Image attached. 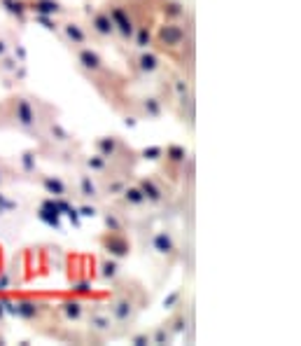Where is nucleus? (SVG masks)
Segmentation results:
<instances>
[{"instance_id": "1", "label": "nucleus", "mask_w": 301, "mask_h": 346, "mask_svg": "<svg viewBox=\"0 0 301 346\" xmlns=\"http://www.w3.org/2000/svg\"><path fill=\"white\" fill-rule=\"evenodd\" d=\"M72 54V66L82 78L89 82L94 89L98 91V96L115 110L119 98L126 94L128 89V75L119 73L117 68H112L105 61V56L98 52L94 45L89 47L70 49Z\"/></svg>"}, {"instance_id": "2", "label": "nucleus", "mask_w": 301, "mask_h": 346, "mask_svg": "<svg viewBox=\"0 0 301 346\" xmlns=\"http://www.w3.org/2000/svg\"><path fill=\"white\" fill-rule=\"evenodd\" d=\"M5 129H17L19 134L40 138L42 129L52 120H59V108L30 91H12L0 101Z\"/></svg>"}, {"instance_id": "3", "label": "nucleus", "mask_w": 301, "mask_h": 346, "mask_svg": "<svg viewBox=\"0 0 301 346\" xmlns=\"http://www.w3.org/2000/svg\"><path fill=\"white\" fill-rule=\"evenodd\" d=\"M152 302L150 290L145 288L143 281L133 279V276H124L108 288V297H105V309L115 321L117 328V339H124L131 330H136L138 318Z\"/></svg>"}, {"instance_id": "4", "label": "nucleus", "mask_w": 301, "mask_h": 346, "mask_svg": "<svg viewBox=\"0 0 301 346\" xmlns=\"http://www.w3.org/2000/svg\"><path fill=\"white\" fill-rule=\"evenodd\" d=\"M152 49H157L170 66L185 70L194 78V19L182 21H161L154 26Z\"/></svg>"}, {"instance_id": "5", "label": "nucleus", "mask_w": 301, "mask_h": 346, "mask_svg": "<svg viewBox=\"0 0 301 346\" xmlns=\"http://www.w3.org/2000/svg\"><path fill=\"white\" fill-rule=\"evenodd\" d=\"M5 309L17 316L19 321L28 323L30 330H35L37 334L45 337H54L59 339V334L63 332L66 325H61L59 318L54 314V304L47 302L42 297H33V295H17V297H3Z\"/></svg>"}, {"instance_id": "6", "label": "nucleus", "mask_w": 301, "mask_h": 346, "mask_svg": "<svg viewBox=\"0 0 301 346\" xmlns=\"http://www.w3.org/2000/svg\"><path fill=\"white\" fill-rule=\"evenodd\" d=\"M37 140V157L56 162V164H75L77 155L82 152V140L72 136L59 120H52L42 129Z\"/></svg>"}, {"instance_id": "7", "label": "nucleus", "mask_w": 301, "mask_h": 346, "mask_svg": "<svg viewBox=\"0 0 301 346\" xmlns=\"http://www.w3.org/2000/svg\"><path fill=\"white\" fill-rule=\"evenodd\" d=\"M136 185L140 187V192L145 195V201L154 215H161V213H173L178 208V185H173L170 180H166L163 176H159L157 171L154 173H145V176H133Z\"/></svg>"}, {"instance_id": "8", "label": "nucleus", "mask_w": 301, "mask_h": 346, "mask_svg": "<svg viewBox=\"0 0 301 346\" xmlns=\"http://www.w3.org/2000/svg\"><path fill=\"white\" fill-rule=\"evenodd\" d=\"M182 239L178 234V229L173 227H159L150 234V241H147V253L152 255L157 269L161 272V279L166 276L168 279L170 269L175 267V262L182 257Z\"/></svg>"}, {"instance_id": "9", "label": "nucleus", "mask_w": 301, "mask_h": 346, "mask_svg": "<svg viewBox=\"0 0 301 346\" xmlns=\"http://www.w3.org/2000/svg\"><path fill=\"white\" fill-rule=\"evenodd\" d=\"M91 150L98 152L101 157H105L108 162L121 169L124 173L128 176H136V169L140 164V157H138V150L124 140L121 136L117 134H105V136H96L94 143H91Z\"/></svg>"}, {"instance_id": "10", "label": "nucleus", "mask_w": 301, "mask_h": 346, "mask_svg": "<svg viewBox=\"0 0 301 346\" xmlns=\"http://www.w3.org/2000/svg\"><path fill=\"white\" fill-rule=\"evenodd\" d=\"M168 61L159 54L157 49H131V54L126 59V75L128 82H136V85H143V82H154L159 78L163 68H166Z\"/></svg>"}, {"instance_id": "11", "label": "nucleus", "mask_w": 301, "mask_h": 346, "mask_svg": "<svg viewBox=\"0 0 301 346\" xmlns=\"http://www.w3.org/2000/svg\"><path fill=\"white\" fill-rule=\"evenodd\" d=\"M82 334H84V344H105L110 339H117L115 321L103 302H89L87 316L82 321Z\"/></svg>"}, {"instance_id": "12", "label": "nucleus", "mask_w": 301, "mask_h": 346, "mask_svg": "<svg viewBox=\"0 0 301 346\" xmlns=\"http://www.w3.org/2000/svg\"><path fill=\"white\" fill-rule=\"evenodd\" d=\"M112 204H115V206H119L121 211L128 215L131 225L133 227H140V229L147 225V220L154 218V213L150 211L147 201H145V195L140 192V187L136 185V180H133V178L126 182V187L121 189V195L117 197V199H112Z\"/></svg>"}, {"instance_id": "13", "label": "nucleus", "mask_w": 301, "mask_h": 346, "mask_svg": "<svg viewBox=\"0 0 301 346\" xmlns=\"http://www.w3.org/2000/svg\"><path fill=\"white\" fill-rule=\"evenodd\" d=\"M192 152L187 150L185 145L180 143H168V145H163V155L159 159V176H163L166 180H170L173 185H180L182 182V171H185V164L187 159H189Z\"/></svg>"}, {"instance_id": "14", "label": "nucleus", "mask_w": 301, "mask_h": 346, "mask_svg": "<svg viewBox=\"0 0 301 346\" xmlns=\"http://www.w3.org/2000/svg\"><path fill=\"white\" fill-rule=\"evenodd\" d=\"M84 21H87V28H89V33H91V40H94V45L117 43L115 24H112L110 14L105 12L103 7L84 5Z\"/></svg>"}, {"instance_id": "15", "label": "nucleus", "mask_w": 301, "mask_h": 346, "mask_svg": "<svg viewBox=\"0 0 301 346\" xmlns=\"http://www.w3.org/2000/svg\"><path fill=\"white\" fill-rule=\"evenodd\" d=\"M56 37H59L68 49H79V47H89V45H94L91 33H89V28H87V21L84 19H79L77 14H70V17L61 19Z\"/></svg>"}, {"instance_id": "16", "label": "nucleus", "mask_w": 301, "mask_h": 346, "mask_svg": "<svg viewBox=\"0 0 301 346\" xmlns=\"http://www.w3.org/2000/svg\"><path fill=\"white\" fill-rule=\"evenodd\" d=\"M30 180L35 182L37 187L42 189L45 195H49L52 199H75V182L68 180L66 176L59 173H47V171H35Z\"/></svg>"}, {"instance_id": "17", "label": "nucleus", "mask_w": 301, "mask_h": 346, "mask_svg": "<svg viewBox=\"0 0 301 346\" xmlns=\"http://www.w3.org/2000/svg\"><path fill=\"white\" fill-rule=\"evenodd\" d=\"M98 248L105 253V255L115 257V260H128L133 255V239L131 234H124V232H103L96 237Z\"/></svg>"}, {"instance_id": "18", "label": "nucleus", "mask_w": 301, "mask_h": 346, "mask_svg": "<svg viewBox=\"0 0 301 346\" xmlns=\"http://www.w3.org/2000/svg\"><path fill=\"white\" fill-rule=\"evenodd\" d=\"M87 309H89V302H84V299L77 297V295L54 302V314H56V318H59L61 325L82 328V321H84V316H87Z\"/></svg>"}, {"instance_id": "19", "label": "nucleus", "mask_w": 301, "mask_h": 346, "mask_svg": "<svg viewBox=\"0 0 301 346\" xmlns=\"http://www.w3.org/2000/svg\"><path fill=\"white\" fill-rule=\"evenodd\" d=\"M75 199L77 201H89V204H98L101 206V187H98V178L91 176L89 171L77 169V176H75Z\"/></svg>"}, {"instance_id": "20", "label": "nucleus", "mask_w": 301, "mask_h": 346, "mask_svg": "<svg viewBox=\"0 0 301 346\" xmlns=\"http://www.w3.org/2000/svg\"><path fill=\"white\" fill-rule=\"evenodd\" d=\"M101 218H103V227L108 232H124V234H131L133 225L131 220H128V215L124 211H121L119 206H115L112 201H103L101 206Z\"/></svg>"}, {"instance_id": "21", "label": "nucleus", "mask_w": 301, "mask_h": 346, "mask_svg": "<svg viewBox=\"0 0 301 346\" xmlns=\"http://www.w3.org/2000/svg\"><path fill=\"white\" fill-rule=\"evenodd\" d=\"M166 328L170 330V334H173L175 339L180 337V334H185L187 330H192L194 325V318H192V304L185 302L182 299L178 306H173V309L168 311V318H166Z\"/></svg>"}, {"instance_id": "22", "label": "nucleus", "mask_w": 301, "mask_h": 346, "mask_svg": "<svg viewBox=\"0 0 301 346\" xmlns=\"http://www.w3.org/2000/svg\"><path fill=\"white\" fill-rule=\"evenodd\" d=\"M28 5V12L30 14H40V17H56V19H63V17H70L72 7L63 5L61 0H26Z\"/></svg>"}, {"instance_id": "23", "label": "nucleus", "mask_w": 301, "mask_h": 346, "mask_svg": "<svg viewBox=\"0 0 301 346\" xmlns=\"http://www.w3.org/2000/svg\"><path fill=\"white\" fill-rule=\"evenodd\" d=\"M121 276V260H115L110 255H98L96 260V281L103 286H112L117 279Z\"/></svg>"}, {"instance_id": "24", "label": "nucleus", "mask_w": 301, "mask_h": 346, "mask_svg": "<svg viewBox=\"0 0 301 346\" xmlns=\"http://www.w3.org/2000/svg\"><path fill=\"white\" fill-rule=\"evenodd\" d=\"M192 17V10L182 0H161L159 3V19L161 21H182Z\"/></svg>"}, {"instance_id": "25", "label": "nucleus", "mask_w": 301, "mask_h": 346, "mask_svg": "<svg viewBox=\"0 0 301 346\" xmlns=\"http://www.w3.org/2000/svg\"><path fill=\"white\" fill-rule=\"evenodd\" d=\"M133 176H115V178H105V180H98V187H101V199L103 201H112L121 195V189L126 187V182Z\"/></svg>"}, {"instance_id": "26", "label": "nucleus", "mask_w": 301, "mask_h": 346, "mask_svg": "<svg viewBox=\"0 0 301 346\" xmlns=\"http://www.w3.org/2000/svg\"><path fill=\"white\" fill-rule=\"evenodd\" d=\"M0 10H5L19 26H26L30 21V12L26 0H0Z\"/></svg>"}, {"instance_id": "27", "label": "nucleus", "mask_w": 301, "mask_h": 346, "mask_svg": "<svg viewBox=\"0 0 301 346\" xmlns=\"http://www.w3.org/2000/svg\"><path fill=\"white\" fill-rule=\"evenodd\" d=\"M19 180H24V176H21L17 162H10V159L0 157V189L10 187V185H14Z\"/></svg>"}, {"instance_id": "28", "label": "nucleus", "mask_w": 301, "mask_h": 346, "mask_svg": "<svg viewBox=\"0 0 301 346\" xmlns=\"http://www.w3.org/2000/svg\"><path fill=\"white\" fill-rule=\"evenodd\" d=\"M175 337L170 334V330L166 328V323H157L154 328H150V346H168L173 344Z\"/></svg>"}, {"instance_id": "29", "label": "nucleus", "mask_w": 301, "mask_h": 346, "mask_svg": "<svg viewBox=\"0 0 301 346\" xmlns=\"http://www.w3.org/2000/svg\"><path fill=\"white\" fill-rule=\"evenodd\" d=\"M35 159H37V150L33 147V150H24L21 152V157L17 159V166H19V171H21V176H33L37 171V166H35Z\"/></svg>"}, {"instance_id": "30", "label": "nucleus", "mask_w": 301, "mask_h": 346, "mask_svg": "<svg viewBox=\"0 0 301 346\" xmlns=\"http://www.w3.org/2000/svg\"><path fill=\"white\" fill-rule=\"evenodd\" d=\"M161 155H163V145H150V147L138 150L140 162H154V164H157L159 159H161Z\"/></svg>"}, {"instance_id": "31", "label": "nucleus", "mask_w": 301, "mask_h": 346, "mask_svg": "<svg viewBox=\"0 0 301 346\" xmlns=\"http://www.w3.org/2000/svg\"><path fill=\"white\" fill-rule=\"evenodd\" d=\"M124 339H128V344L133 346H150V330H138V332H128Z\"/></svg>"}, {"instance_id": "32", "label": "nucleus", "mask_w": 301, "mask_h": 346, "mask_svg": "<svg viewBox=\"0 0 301 346\" xmlns=\"http://www.w3.org/2000/svg\"><path fill=\"white\" fill-rule=\"evenodd\" d=\"M30 19L35 21V24H42L47 30H52L56 35V30H59V21L61 19H56V17H40V14H30Z\"/></svg>"}, {"instance_id": "33", "label": "nucleus", "mask_w": 301, "mask_h": 346, "mask_svg": "<svg viewBox=\"0 0 301 346\" xmlns=\"http://www.w3.org/2000/svg\"><path fill=\"white\" fill-rule=\"evenodd\" d=\"M182 299H185V288H178V290H175V292H170L168 297L163 299V309H166V311H170V309H173V306H178V304H180Z\"/></svg>"}, {"instance_id": "34", "label": "nucleus", "mask_w": 301, "mask_h": 346, "mask_svg": "<svg viewBox=\"0 0 301 346\" xmlns=\"http://www.w3.org/2000/svg\"><path fill=\"white\" fill-rule=\"evenodd\" d=\"M98 204H89V201H79V213L84 215V218H94V215H98Z\"/></svg>"}, {"instance_id": "35", "label": "nucleus", "mask_w": 301, "mask_h": 346, "mask_svg": "<svg viewBox=\"0 0 301 346\" xmlns=\"http://www.w3.org/2000/svg\"><path fill=\"white\" fill-rule=\"evenodd\" d=\"M5 316H7V309H5V302H3V297H0V325L5 323Z\"/></svg>"}]
</instances>
